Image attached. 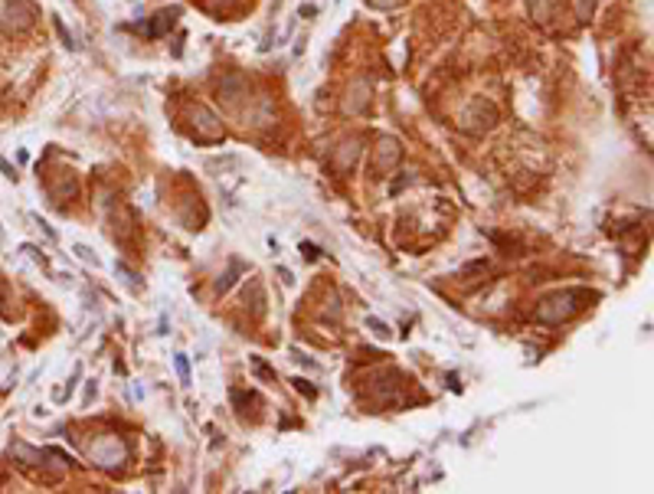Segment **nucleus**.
<instances>
[{
    "mask_svg": "<svg viewBox=\"0 0 654 494\" xmlns=\"http://www.w3.org/2000/svg\"><path fill=\"white\" fill-rule=\"evenodd\" d=\"M193 118H200V128H203V137H206V141H216V137L222 135V128L216 124V118H213L206 108H197V115H193Z\"/></svg>",
    "mask_w": 654,
    "mask_h": 494,
    "instance_id": "obj_5",
    "label": "nucleus"
},
{
    "mask_svg": "<svg viewBox=\"0 0 654 494\" xmlns=\"http://www.w3.org/2000/svg\"><path fill=\"white\" fill-rule=\"evenodd\" d=\"M239 272H242V262H233V265H229V272H226L220 282H216V292H226V288L235 282V275H239Z\"/></svg>",
    "mask_w": 654,
    "mask_h": 494,
    "instance_id": "obj_7",
    "label": "nucleus"
},
{
    "mask_svg": "<svg viewBox=\"0 0 654 494\" xmlns=\"http://www.w3.org/2000/svg\"><path fill=\"white\" fill-rule=\"evenodd\" d=\"M0 173H3V177H10V180H13V177H17V171H13L10 164L3 161V158H0Z\"/></svg>",
    "mask_w": 654,
    "mask_h": 494,
    "instance_id": "obj_14",
    "label": "nucleus"
},
{
    "mask_svg": "<svg viewBox=\"0 0 654 494\" xmlns=\"http://www.w3.org/2000/svg\"><path fill=\"white\" fill-rule=\"evenodd\" d=\"M593 292H586V288H569V292H556V295L544 298L540 305H537V321L544 324H559L566 321V318H573L576 311L582 308L579 301H593Z\"/></svg>",
    "mask_w": 654,
    "mask_h": 494,
    "instance_id": "obj_1",
    "label": "nucleus"
},
{
    "mask_svg": "<svg viewBox=\"0 0 654 494\" xmlns=\"http://www.w3.org/2000/svg\"><path fill=\"white\" fill-rule=\"evenodd\" d=\"M593 3H595V0H576V13H579V20H586V17L593 13Z\"/></svg>",
    "mask_w": 654,
    "mask_h": 494,
    "instance_id": "obj_11",
    "label": "nucleus"
},
{
    "mask_svg": "<svg viewBox=\"0 0 654 494\" xmlns=\"http://www.w3.org/2000/svg\"><path fill=\"white\" fill-rule=\"evenodd\" d=\"M33 3H26V0H13L10 7H7V17H3V26L10 30V33H23V30H30L33 26Z\"/></svg>",
    "mask_w": 654,
    "mask_h": 494,
    "instance_id": "obj_2",
    "label": "nucleus"
},
{
    "mask_svg": "<svg viewBox=\"0 0 654 494\" xmlns=\"http://www.w3.org/2000/svg\"><path fill=\"white\" fill-rule=\"evenodd\" d=\"M295 386H298V390H305V393H308L311 399H314V396H318V393H314V390H311V386H308V380H295Z\"/></svg>",
    "mask_w": 654,
    "mask_h": 494,
    "instance_id": "obj_16",
    "label": "nucleus"
},
{
    "mask_svg": "<svg viewBox=\"0 0 654 494\" xmlns=\"http://www.w3.org/2000/svg\"><path fill=\"white\" fill-rule=\"evenodd\" d=\"M350 161H357V144H344V154L337 158V167L344 171V167H350Z\"/></svg>",
    "mask_w": 654,
    "mask_h": 494,
    "instance_id": "obj_10",
    "label": "nucleus"
},
{
    "mask_svg": "<svg viewBox=\"0 0 654 494\" xmlns=\"http://www.w3.org/2000/svg\"><path fill=\"white\" fill-rule=\"evenodd\" d=\"M173 20H177V10H161V13H157V20L148 26V33H151V37H161L167 26H173Z\"/></svg>",
    "mask_w": 654,
    "mask_h": 494,
    "instance_id": "obj_6",
    "label": "nucleus"
},
{
    "mask_svg": "<svg viewBox=\"0 0 654 494\" xmlns=\"http://www.w3.org/2000/svg\"><path fill=\"white\" fill-rule=\"evenodd\" d=\"M75 252H79V256H82L86 262H92V265H95V256H92V252H88L86 246H75Z\"/></svg>",
    "mask_w": 654,
    "mask_h": 494,
    "instance_id": "obj_15",
    "label": "nucleus"
},
{
    "mask_svg": "<svg viewBox=\"0 0 654 494\" xmlns=\"http://www.w3.org/2000/svg\"><path fill=\"white\" fill-rule=\"evenodd\" d=\"M173 363H177V373H180V383L190 386V363H186V354H177Z\"/></svg>",
    "mask_w": 654,
    "mask_h": 494,
    "instance_id": "obj_8",
    "label": "nucleus"
},
{
    "mask_svg": "<svg viewBox=\"0 0 654 494\" xmlns=\"http://www.w3.org/2000/svg\"><path fill=\"white\" fill-rule=\"evenodd\" d=\"M399 161V144H396L393 137H383L380 141V151H376V167H393V164Z\"/></svg>",
    "mask_w": 654,
    "mask_h": 494,
    "instance_id": "obj_4",
    "label": "nucleus"
},
{
    "mask_svg": "<svg viewBox=\"0 0 654 494\" xmlns=\"http://www.w3.org/2000/svg\"><path fill=\"white\" fill-rule=\"evenodd\" d=\"M10 452H17V455L26 458V462H37V458H43L39 452H33V448H30V445H23V442H13V445H10Z\"/></svg>",
    "mask_w": 654,
    "mask_h": 494,
    "instance_id": "obj_9",
    "label": "nucleus"
},
{
    "mask_svg": "<svg viewBox=\"0 0 654 494\" xmlns=\"http://www.w3.org/2000/svg\"><path fill=\"white\" fill-rule=\"evenodd\" d=\"M92 455H95V462H99V465H115V462L124 455V448L118 445V439H108V442L95 445V448H92Z\"/></svg>",
    "mask_w": 654,
    "mask_h": 494,
    "instance_id": "obj_3",
    "label": "nucleus"
},
{
    "mask_svg": "<svg viewBox=\"0 0 654 494\" xmlns=\"http://www.w3.org/2000/svg\"><path fill=\"white\" fill-rule=\"evenodd\" d=\"M373 7H383V10H389V7H399L403 0H370Z\"/></svg>",
    "mask_w": 654,
    "mask_h": 494,
    "instance_id": "obj_13",
    "label": "nucleus"
},
{
    "mask_svg": "<svg viewBox=\"0 0 654 494\" xmlns=\"http://www.w3.org/2000/svg\"><path fill=\"white\" fill-rule=\"evenodd\" d=\"M367 324H370V327H373V334H380V337H389V327H386V324H383V321H376V318H370V321H367Z\"/></svg>",
    "mask_w": 654,
    "mask_h": 494,
    "instance_id": "obj_12",
    "label": "nucleus"
}]
</instances>
